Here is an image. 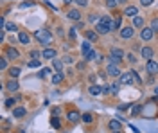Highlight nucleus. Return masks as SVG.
I'll return each instance as SVG.
<instances>
[{
	"label": "nucleus",
	"mask_w": 158,
	"mask_h": 133,
	"mask_svg": "<svg viewBox=\"0 0 158 133\" xmlns=\"http://www.w3.org/2000/svg\"><path fill=\"white\" fill-rule=\"evenodd\" d=\"M113 133H120V131H113Z\"/></svg>",
	"instance_id": "51"
},
{
	"label": "nucleus",
	"mask_w": 158,
	"mask_h": 133,
	"mask_svg": "<svg viewBox=\"0 0 158 133\" xmlns=\"http://www.w3.org/2000/svg\"><path fill=\"white\" fill-rule=\"evenodd\" d=\"M6 31H16V25H15V23H6Z\"/></svg>",
	"instance_id": "40"
},
{
	"label": "nucleus",
	"mask_w": 158,
	"mask_h": 133,
	"mask_svg": "<svg viewBox=\"0 0 158 133\" xmlns=\"http://www.w3.org/2000/svg\"><path fill=\"white\" fill-rule=\"evenodd\" d=\"M140 4H142L144 7H148V6H151V4H153V0H140Z\"/></svg>",
	"instance_id": "46"
},
{
	"label": "nucleus",
	"mask_w": 158,
	"mask_h": 133,
	"mask_svg": "<svg viewBox=\"0 0 158 133\" xmlns=\"http://www.w3.org/2000/svg\"><path fill=\"white\" fill-rule=\"evenodd\" d=\"M41 58H43V60H56V58H58V52L54 51V49H50V47H45V49L41 51Z\"/></svg>",
	"instance_id": "6"
},
{
	"label": "nucleus",
	"mask_w": 158,
	"mask_h": 133,
	"mask_svg": "<svg viewBox=\"0 0 158 133\" xmlns=\"http://www.w3.org/2000/svg\"><path fill=\"white\" fill-rule=\"evenodd\" d=\"M63 63H70V65H72V63H74V58H72V56H65V58H63Z\"/></svg>",
	"instance_id": "44"
},
{
	"label": "nucleus",
	"mask_w": 158,
	"mask_h": 133,
	"mask_svg": "<svg viewBox=\"0 0 158 133\" xmlns=\"http://www.w3.org/2000/svg\"><path fill=\"white\" fill-rule=\"evenodd\" d=\"M76 4H77L79 7H85V6H88V0H74Z\"/></svg>",
	"instance_id": "38"
},
{
	"label": "nucleus",
	"mask_w": 158,
	"mask_h": 133,
	"mask_svg": "<svg viewBox=\"0 0 158 133\" xmlns=\"http://www.w3.org/2000/svg\"><path fill=\"white\" fill-rule=\"evenodd\" d=\"M52 69L56 72H61L63 70V61L61 60H52Z\"/></svg>",
	"instance_id": "23"
},
{
	"label": "nucleus",
	"mask_w": 158,
	"mask_h": 133,
	"mask_svg": "<svg viewBox=\"0 0 158 133\" xmlns=\"http://www.w3.org/2000/svg\"><path fill=\"white\" fill-rule=\"evenodd\" d=\"M92 43H94V41H83V43H81V52H83V56H86V54L92 51Z\"/></svg>",
	"instance_id": "15"
},
{
	"label": "nucleus",
	"mask_w": 158,
	"mask_h": 133,
	"mask_svg": "<svg viewBox=\"0 0 158 133\" xmlns=\"http://www.w3.org/2000/svg\"><path fill=\"white\" fill-rule=\"evenodd\" d=\"M111 27H113V20L104 15V16L99 18L97 25H95V31H97L99 34H108V32L111 31Z\"/></svg>",
	"instance_id": "1"
},
{
	"label": "nucleus",
	"mask_w": 158,
	"mask_h": 133,
	"mask_svg": "<svg viewBox=\"0 0 158 133\" xmlns=\"http://www.w3.org/2000/svg\"><path fill=\"white\" fill-rule=\"evenodd\" d=\"M34 38H36L43 47H49L50 43H52V34H50L47 29H38V31H34Z\"/></svg>",
	"instance_id": "2"
},
{
	"label": "nucleus",
	"mask_w": 158,
	"mask_h": 133,
	"mask_svg": "<svg viewBox=\"0 0 158 133\" xmlns=\"http://www.w3.org/2000/svg\"><path fill=\"white\" fill-rule=\"evenodd\" d=\"M149 27H151V29H153V31H155V32L158 34V18H153V20H151V25H149Z\"/></svg>",
	"instance_id": "30"
},
{
	"label": "nucleus",
	"mask_w": 158,
	"mask_h": 133,
	"mask_svg": "<svg viewBox=\"0 0 158 133\" xmlns=\"http://www.w3.org/2000/svg\"><path fill=\"white\" fill-rule=\"evenodd\" d=\"M59 113H61V110H59V108H52V115L59 117Z\"/></svg>",
	"instance_id": "47"
},
{
	"label": "nucleus",
	"mask_w": 158,
	"mask_h": 133,
	"mask_svg": "<svg viewBox=\"0 0 158 133\" xmlns=\"http://www.w3.org/2000/svg\"><path fill=\"white\" fill-rule=\"evenodd\" d=\"M156 92H158V88H156Z\"/></svg>",
	"instance_id": "52"
},
{
	"label": "nucleus",
	"mask_w": 158,
	"mask_h": 133,
	"mask_svg": "<svg viewBox=\"0 0 158 133\" xmlns=\"http://www.w3.org/2000/svg\"><path fill=\"white\" fill-rule=\"evenodd\" d=\"M25 113H27V110H25L23 106H20V108H15V110H13V115H15L16 119H22Z\"/></svg>",
	"instance_id": "19"
},
{
	"label": "nucleus",
	"mask_w": 158,
	"mask_h": 133,
	"mask_svg": "<svg viewBox=\"0 0 158 133\" xmlns=\"http://www.w3.org/2000/svg\"><path fill=\"white\" fill-rule=\"evenodd\" d=\"M9 76H11V79H16L20 76V69L18 67H11L9 69Z\"/></svg>",
	"instance_id": "26"
},
{
	"label": "nucleus",
	"mask_w": 158,
	"mask_h": 133,
	"mask_svg": "<svg viewBox=\"0 0 158 133\" xmlns=\"http://www.w3.org/2000/svg\"><path fill=\"white\" fill-rule=\"evenodd\" d=\"M50 126H52V128H56V130H59V128H61V123H59V117H56V115H54V117L50 119Z\"/></svg>",
	"instance_id": "27"
},
{
	"label": "nucleus",
	"mask_w": 158,
	"mask_h": 133,
	"mask_svg": "<svg viewBox=\"0 0 158 133\" xmlns=\"http://www.w3.org/2000/svg\"><path fill=\"white\" fill-rule=\"evenodd\" d=\"M133 76H135V81H137L138 85H142V77L138 76V72H137V70H133Z\"/></svg>",
	"instance_id": "41"
},
{
	"label": "nucleus",
	"mask_w": 158,
	"mask_h": 133,
	"mask_svg": "<svg viewBox=\"0 0 158 133\" xmlns=\"http://www.w3.org/2000/svg\"><path fill=\"white\" fill-rule=\"evenodd\" d=\"M31 6H32V2H23L22 4V7H31Z\"/></svg>",
	"instance_id": "48"
},
{
	"label": "nucleus",
	"mask_w": 158,
	"mask_h": 133,
	"mask_svg": "<svg viewBox=\"0 0 158 133\" xmlns=\"http://www.w3.org/2000/svg\"><path fill=\"white\" fill-rule=\"evenodd\" d=\"M153 36H155V31H153L151 27H142V31H140V38H142L144 41L153 40Z\"/></svg>",
	"instance_id": "7"
},
{
	"label": "nucleus",
	"mask_w": 158,
	"mask_h": 133,
	"mask_svg": "<svg viewBox=\"0 0 158 133\" xmlns=\"http://www.w3.org/2000/svg\"><path fill=\"white\" fill-rule=\"evenodd\" d=\"M140 112H142V106H140V104L133 106V115H140Z\"/></svg>",
	"instance_id": "39"
},
{
	"label": "nucleus",
	"mask_w": 158,
	"mask_h": 133,
	"mask_svg": "<svg viewBox=\"0 0 158 133\" xmlns=\"http://www.w3.org/2000/svg\"><path fill=\"white\" fill-rule=\"evenodd\" d=\"M63 2H65V4H72V2H74V0H63Z\"/></svg>",
	"instance_id": "50"
},
{
	"label": "nucleus",
	"mask_w": 158,
	"mask_h": 133,
	"mask_svg": "<svg viewBox=\"0 0 158 133\" xmlns=\"http://www.w3.org/2000/svg\"><path fill=\"white\" fill-rule=\"evenodd\" d=\"M124 15H126V16H137V15H138V9L135 7V6H128V7L124 9Z\"/></svg>",
	"instance_id": "17"
},
{
	"label": "nucleus",
	"mask_w": 158,
	"mask_h": 133,
	"mask_svg": "<svg viewBox=\"0 0 158 133\" xmlns=\"http://www.w3.org/2000/svg\"><path fill=\"white\" fill-rule=\"evenodd\" d=\"M133 34H135V27H122L120 29V38H124V40H129V38H133Z\"/></svg>",
	"instance_id": "8"
},
{
	"label": "nucleus",
	"mask_w": 158,
	"mask_h": 133,
	"mask_svg": "<svg viewBox=\"0 0 158 133\" xmlns=\"http://www.w3.org/2000/svg\"><path fill=\"white\" fill-rule=\"evenodd\" d=\"M128 108H131V102H122V104H118V110H120V112H124V110H128Z\"/></svg>",
	"instance_id": "35"
},
{
	"label": "nucleus",
	"mask_w": 158,
	"mask_h": 133,
	"mask_svg": "<svg viewBox=\"0 0 158 133\" xmlns=\"http://www.w3.org/2000/svg\"><path fill=\"white\" fill-rule=\"evenodd\" d=\"M118 86H120L118 83H113V85H110V90H111V94H113V95H117V94H118Z\"/></svg>",
	"instance_id": "31"
},
{
	"label": "nucleus",
	"mask_w": 158,
	"mask_h": 133,
	"mask_svg": "<svg viewBox=\"0 0 158 133\" xmlns=\"http://www.w3.org/2000/svg\"><path fill=\"white\" fill-rule=\"evenodd\" d=\"M146 70L151 74V76H156L158 74V63L155 60H148V65H146Z\"/></svg>",
	"instance_id": "9"
},
{
	"label": "nucleus",
	"mask_w": 158,
	"mask_h": 133,
	"mask_svg": "<svg viewBox=\"0 0 158 133\" xmlns=\"http://www.w3.org/2000/svg\"><path fill=\"white\" fill-rule=\"evenodd\" d=\"M29 56H31V58H34V60H38V58H41V52H40V51H31Z\"/></svg>",
	"instance_id": "36"
},
{
	"label": "nucleus",
	"mask_w": 158,
	"mask_h": 133,
	"mask_svg": "<svg viewBox=\"0 0 158 133\" xmlns=\"http://www.w3.org/2000/svg\"><path fill=\"white\" fill-rule=\"evenodd\" d=\"M85 36L88 38V41H97L99 32H97V31H86V32H85Z\"/></svg>",
	"instance_id": "21"
},
{
	"label": "nucleus",
	"mask_w": 158,
	"mask_h": 133,
	"mask_svg": "<svg viewBox=\"0 0 158 133\" xmlns=\"http://www.w3.org/2000/svg\"><path fill=\"white\" fill-rule=\"evenodd\" d=\"M49 69H43V70H40V74H38V76H40V77H45V76H47V74H49Z\"/></svg>",
	"instance_id": "45"
},
{
	"label": "nucleus",
	"mask_w": 158,
	"mask_h": 133,
	"mask_svg": "<svg viewBox=\"0 0 158 133\" xmlns=\"http://www.w3.org/2000/svg\"><path fill=\"white\" fill-rule=\"evenodd\" d=\"M6 69H7V60L2 58V60H0V70H6Z\"/></svg>",
	"instance_id": "37"
},
{
	"label": "nucleus",
	"mask_w": 158,
	"mask_h": 133,
	"mask_svg": "<svg viewBox=\"0 0 158 133\" xmlns=\"http://www.w3.org/2000/svg\"><path fill=\"white\" fill-rule=\"evenodd\" d=\"M106 74L108 76H111V77H120V69H118V65H115V63H110L108 67H106Z\"/></svg>",
	"instance_id": "5"
},
{
	"label": "nucleus",
	"mask_w": 158,
	"mask_h": 133,
	"mask_svg": "<svg viewBox=\"0 0 158 133\" xmlns=\"http://www.w3.org/2000/svg\"><path fill=\"white\" fill-rule=\"evenodd\" d=\"M67 18L69 20H74V22H81V13H79V9H70L67 13Z\"/></svg>",
	"instance_id": "11"
},
{
	"label": "nucleus",
	"mask_w": 158,
	"mask_h": 133,
	"mask_svg": "<svg viewBox=\"0 0 158 133\" xmlns=\"http://www.w3.org/2000/svg\"><path fill=\"white\" fill-rule=\"evenodd\" d=\"M122 58H124V51H120V49H117V47H113V49L110 51V63L120 65Z\"/></svg>",
	"instance_id": "3"
},
{
	"label": "nucleus",
	"mask_w": 158,
	"mask_h": 133,
	"mask_svg": "<svg viewBox=\"0 0 158 133\" xmlns=\"http://www.w3.org/2000/svg\"><path fill=\"white\" fill-rule=\"evenodd\" d=\"M118 79H120V85H124V86H131L133 83H137V81H135V76H133V70L122 72Z\"/></svg>",
	"instance_id": "4"
},
{
	"label": "nucleus",
	"mask_w": 158,
	"mask_h": 133,
	"mask_svg": "<svg viewBox=\"0 0 158 133\" xmlns=\"http://www.w3.org/2000/svg\"><path fill=\"white\" fill-rule=\"evenodd\" d=\"M69 38H70V40H74V38H76V29H74V27H70V31H69Z\"/></svg>",
	"instance_id": "42"
},
{
	"label": "nucleus",
	"mask_w": 158,
	"mask_h": 133,
	"mask_svg": "<svg viewBox=\"0 0 158 133\" xmlns=\"http://www.w3.org/2000/svg\"><path fill=\"white\" fill-rule=\"evenodd\" d=\"M15 104H16V99H15V97H9V99H6V102H4L6 108H13Z\"/></svg>",
	"instance_id": "29"
},
{
	"label": "nucleus",
	"mask_w": 158,
	"mask_h": 133,
	"mask_svg": "<svg viewBox=\"0 0 158 133\" xmlns=\"http://www.w3.org/2000/svg\"><path fill=\"white\" fill-rule=\"evenodd\" d=\"M118 4H126V2H128V0H117Z\"/></svg>",
	"instance_id": "49"
},
{
	"label": "nucleus",
	"mask_w": 158,
	"mask_h": 133,
	"mask_svg": "<svg viewBox=\"0 0 158 133\" xmlns=\"http://www.w3.org/2000/svg\"><path fill=\"white\" fill-rule=\"evenodd\" d=\"M133 27H144V18L142 16H133Z\"/></svg>",
	"instance_id": "24"
},
{
	"label": "nucleus",
	"mask_w": 158,
	"mask_h": 133,
	"mask_svg": "<svg viewBox=\"0 0 158 133\" xmlns=\"http://www.w3.org/2000/svg\"><path fill=\"white\" fill-rule=\"evenodd\" d=\"M81 121H85L86 124H90L94 121V115H92V113H83V115H81Z\"/></svg>",
	"instance_id": "28"
},
{
	"label": "nucleus",
	"mask_w": 158,
	"mask_h": 133,
	"mask_svg": "<svg viewBox=\"0 0 158 133\" xmlns=\"http://www.w3.org/2000/svg\"><path fill=\"white\" fill-rule=\"evenodd\" d=\"M128 61H129V63H137V58H135V54H131V52H129V54H128Z\"/></svg>",
	"instance_id": "43"
},
{
	"label": "nucleus",
	"mask_w": 158,
	"mask_h": 133,
	"mask_svg": "<svg viewBox=\"0 0 158 133\" xmlns=\"http://www.w3.org/2000/svg\"><path fill=\"white\" fill-rule=\"evenodd\" d=\"M117 0H106V7H110V9H115L117 7Z\"/></svg>",
	"instance_id": "32"
},
{
	"label": "nucleus",
	"mask_w": 158,
	"mask_h": 133,
	"mask_svg": "<svg viewBox=\"0 0 158 133\" xmlns=\"http://www.w3.org/2000/svg\"><path fill=\"white\" fill-rule=\"evenodd\" d=\"M27 67H29V69H38L40 67V60H32V61H29L27 63Z\"/></svg>",
	"instance_id": "34"
},
{
	"label": "nucleus",
	"mask_w": 158,
	"mask_h": 133,
	"mask_svg": "<svg viewBox=\"0 0 158 133\" xmlns=\"http://www.w3.org/2000/svg\"><path fill=\"white\" fill-rule=\"evenodd\" d=\"M18 81H16V79H11V81H7L6 83V88H7V90H9V92H16V90H18Z\"/></svg>",
	"instance_id": "13"
},
{
	"label": "nucleus",
	"mask_w": 158,
	"mask_h": 133,
	"mask_svg": "<svg viewBox=\"0 0 158 133\" xmlns=\"http://www.w3.org/2000/svg\"><path fill=\"white\" fill-rule=\"evenodd\" d=\"M88 92L92 95H99V94H102V86H99V85H92L88 88Z\"/></svg>",
	"instance_id": "22"
},
{
	"label": "nucleus",
	"mask_w": 158,
	"mask_h": 133,
	"mask_svg": "<svg viewBox=\"0 0 158 133\" xmlns=\"http://www.w3.org/2000/svg\"><path fill=\"white\" fill-rule=\"evenodd\" d=\"M6 58H9V60H18L20 58V52L15 49V47H9L7 51H6Z\"/></svg>",
	"instance_id": "12"
},
{
	"label": "nucleus",
	"mask_w": 158,
	"mask_h": 133,
	"mask_svg": "<svg viewBox=\"0 0 158 133\" xmlns=\"http://www.w3.org/2000/svg\"><path fill=\"white\" fill-rule=\"evenodd\" d=\"M120 16H117V18H115V20H113V27H111V31H117L118 27H120Z\"/></svg>",
	"instance_id": "33"
},
{
	"label": "nucleus",
	"mask_w": 158,
	"mask_h": 133,
	"mask_svg": "<svg viewBox=\"0 0 158 133\" xmlns=\"http://www.w3.org/2000/svg\"><path fill=\"white\" fill-rule=\"evenodd\" d=\"M99 58H101V54H99L97 51H94V49H92V51L86 54V56H85V60H86V61H92V60H99Z\"/></svg>",
	"instance_id": "18"
},
{
	"label": "nucleus",
	"mask_w": 158,
	"mask_h": 133,
	"mask_svg": "<svg viewBox=\"0 0 158 133\" xmlns=\"http://www.w3.org/2000/svg\"><path fill=\"white\" fill-rule=\"evenodd\" d=\"M52 83H54V85H59V83H63V74H61V72H56V74L52 76Z\"/></svg>",
	"instance_id": "25"
},
{
	"label": "nucleus",
	"mask_w": 158,
	"mask_h": 133,
	"mask_svg": "<svg viewBox=\"0 0 158 133\" xmlns=\"http://www.w3.org/2000/svg\"><path fill=\"white\" fill-rule=\"evenodd\" d=\"M108 126H110V130H111V131H120V128H122V126H120V123H118V121H115V119H111Z\"/></svg>",
	"instance_id": "20"
},
{
	"label": "nucleus",
	"mask_w": 158,
	"mask_h": 133,
	"mask_svg": "<svg viewBox=\"0 0 158 133\" xmlns=\"http://www.w3.org/2000/svg\"><path fill=\"white\" fill-rule=\"evenodd\" d=\"M140 54H142V58L151 60V58H153V49H151V47H142V49H140Z\"/></svg>",
	"instance_id": "14"
},
{
	"label": "nucleus",
	"mask_w": 158,
	"mask_h": 133,
	"mask_svg": "<svg viewBox=\"0 0 158 133\" xmlns=\"http://www.w3.org/2000/svg\"><path fill=\"white\" fill-rule=\"evenodd\" d=\"M67 119H69V123L76 124V123H79V119H81V113H79L77 110H70V112L67 113Z\"/></svg>",
	"instance_id": "10"
},
{
	"label": "nucleus",
	"mask_w": 158,
	"mask_h": 133,
	"mask_svg": "<svg viewBox=\"0 0 158 133\" xmlns=\"http://www.w3.org/2000/svg\"><path fill=\"white\" fill-rule=\"evenodd\" d=\"M18 41L22 43V45H27V43L31 41L29 32H20V34H18Z\"/></svg>",
	"instance_id": "16"
}]
</instances>
